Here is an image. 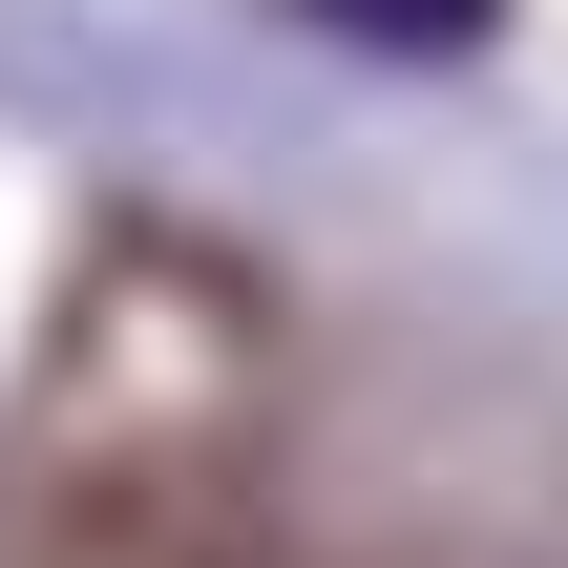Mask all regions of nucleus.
Returning <instances> with one entry per match:
<instances>
[{
    "label": "nucleus",
    "instance_id": "nucleus-1",
    "mask_svg": "<svg viewBox=\"0 0 568 568\" xmlns=\"http://www.w3.org/2000/svg\"><path fill=\"white\" fill-rule=\"evenodd\" d=\"M316 21H358V42H464L485 0H316Z\"/></svg>",
    "mask_w": 568,
    "mask_h": 568
}]
</instances>
